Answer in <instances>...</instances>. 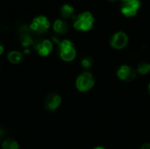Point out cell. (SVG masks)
Listing matches in <instances>:
<instances>
[{
	"label": "cell",
	"instance_id": "ac0fdd59",
	"mask_svg": "<svg viewBox=\"0 0 150 149\" xmlns=\"http://www.w3.org/2000/svg\"><path fill=\"white\" fill-rule=\"evenodd\" d=\"M94 149H105L104 148H101V147H98V148H95Z\"/></svg>",
	"mask_w": 150,
	"mask_h": 149
},
{
	"label": "cell",
	"instance_id": "4fadbf2b",
	"mask_svg": "<svg viewBox=\"0 0 150 149\" xmlns=\"http://www.w3.org/2000/svg\"><path fill=\"white\" fill-rule=\"evenodd\" d=\"M75 12V9L73 6H71L70 4H64L62 5V7L61 8V14L64 18H70Z\"/></svg>",
	"mask_w": 150,
	"mask_h": 149
},
{
	"label": "cell",
	"instance_id": "8992f818",
	"mask_svg": "<svg viewBox=\"0 0 150 149\" xmlns=\"http://www.w3.org/2000/svg\"><path fill=\"white\" fill-rule=\"evenodd\" d=\"M34 50L41 57L47 56L53 50V43L50 40H40L34 42L33 44Z\"/></svg>",
	"mask_w": 150,
	"mask_h": 149
},
{
	"label": "cell",
	"instance_id": "6da1fadb",
	"mask_svg": "<svg viewBox=\"0 0 150 149\" xmlns=\"http://www.w3.org/2000/svg\"><path fill=\"white\" fill-rule=\"evenodd\" d=\"M54 41L58 45V52L61 59L64 61H71L76 58V51L75 49L74 44L69 40H59L57 38L54 37Z\"/></svg>",
	"mask_w": 150,
	"mask_h": 149
},
{
	"label": "cell",
	"instance_id": "7c38bea8",
	"mask_svg": "<svg viewBox=\"0 0 150 149\" xmlns=\"http://www.w3.org/2000/svg\"><path fill=\"white\" fill-rule=\"evenodd\" d=\"M1 148L2 149H19V145L17 141L11 138H7L2 141Z\"/></svg>",
	"mask_w": 150,
	"mask_h": 149
},
{
	"label": "cell",
	"instance_id": "52a82bcc",
	"mask_svg": "<svg viewBox=\"0 0 150 149\" xmlns=\"http://www.w3.org/2000/svg\"><path fill=\"white\" fill-rule=\"evenodd\" d=\"M127 43H128V37L122 31H120L115 34H113V36L110 40V44L112 47L115 49H122L127 45Z\"/></svg>",
	"mask_w": 150,
	"mask_h": 149
},
{
	"label": "cell",
	"instance_id": "5bb4252c",
	"mask_svg": "<svg viewBox=\"0 0 150 149\" xmlns=\"http://www.w3.org/2000/svg\"><path fill=\"white\" fill-rule=\"evenodd\" d=\"M137 70L142 75H146L150 71V64L149 62H141L138 65Z\"/></svg>",
	"mask_w": 150,
	"mask_h": 149
},
{
	"label": "cell",
	"instance_id": "2e32d148",
	"mask_svg": "<svg viewBox=\"0 0 150 149\" xmlns=\"http://www.w3.org/2000/svg\"><path fill=\"white\" fill-rule=\"evenodd\" d=\"M141 149H150V143H145L142 146Z\"/></svg>",
	"mask_w": 150,
	"mask_h": 149
},
{
	"label": "cell",
	"instance_id": "7a4b0ae2",
	"mask_svg": "<svg viewBox=\"0 0 150 149\" xmlns=\"http://www.w3.org/2000/svg\"><path fill=\"white\" fill-rule=\"evenodd\" d=\"M94 24V17L91 11H83L76 16L74 20V27L78 31H90Z\"/></svg>",
	"mask_w": 150,
	"mask_h": 149
},
{
	"label": "cell",
	"instance_id": "ba28073f",
	"mask_svg": "<svg viewBox=\"0 0 150 149\" xmlns=\"http://www.w3.org/2000/svg\"><path fill=\"white\" fill-rule=\"evenodd\" d=\"M62 104V97L59 94L55 92L50 93L45 99L44 106L47 111H55Z\"/></svg>",
	"mask_w": 150,
	"mask_h": 149
},
{
	"label": "cell",
	"instance_id": "3957f363",
	"mask_svg": "<svg viewBox=\"0 0 150 149\" xmlns=\"http://www.w3.org/2000/svg\"><path fill=\"white\" fill-rule=\"evenodd\" d=\"M95 81L93 78V76L90 72H83L78 77L76 81V89L81 92H85L90 90L94 86Z\"/></svg>",
	"mask_w": 150,
	"mask_h": 149
},
{
	"label": "cell",
	"instance_id": "e0dca14e",
	"mask_svg": "<svg viewBox=\"0 0 150 149\" xmlns=\"http://www.w3.org/2000/svg\"><path fill=\"white\" fill-rule=\"evenodd\" d=\"M4 46L0 43V56L4 54Z\"/></svg>",
	"mask_w": 150,
	"mask_h": 149
},
{
	"label": "cell",
	"instance_id": "30bf717a",
	"mask_svg": "<svg viewBox=\"0 0 150 149\" xmlns=\"http://www.w3.org/2000/svg\"><path fill=\"white\" fill-rule=\"evenodd\" d=\"M7 59L11 64H19L24 60V54L18 50H12L7 54Z\"/></svg>",
	"mask_w": 150,
	"mask_h": 149
},
{
	"label": "cell",
	"instance_id": "d6986e66",
	"mask_svg": "<svg viewBox=\"0 0 150 149\" xmlns=\"http://www.w3.org/2000/svg\"><path fill=\"white\" fill-rule=\"evenodd\" d=\"M149 93H150V83H149Z\"/></svg>",
	"mask_w": 150,
	"mask_h": 149
},
{
	"label": "cell",
	"instance_id": "277c9868",
	"mask_svg": "<svg viewBox=\"0 0 150 149\" xmlns=\"http://www.w3.org/2000/svg\"><path fill=\"white\" fill-rule=\"evenodd\" d=\"M50 27V22L45 16H38L33 19L31 22L29 28L30 31L34 32L36 33H46Z\"/></svg>",
	"mask_w": 150,
	"mask_h": 149
},
{
	"label": "cell",
	"instance_id": "9c48e42d",
	"mask_svg": "<svg viewBox=\"0 0 150 149\" xmlns=\"http://www.w3.org/2000/svg\"><path fill=\"white\" fill-rule=\"evenodd\" d=\"M117 76L122 81L131 82L135 78L136 72L133 68H131L129 66H127V65H123L118 69Z\"/></svg>",
	"mask_w": 150,
	"mask_h": 149
},
{
	"label": "cell",
	"instance_id": "5b68a950",
	"mask_svg": "<svg viewBox=\"0 0 150 149\" xmlns=\"http://www.w3.org/2000/svg\"><path fill=\"white\" fill-rule=\"evenodd\" d=\"M120 2L121 13L127 18L135 16L141 7L140 0H120Z\"/></svg>",
	"mask_w": 150,
	"mask_h": 149
},
{
	"label": "cell",
	"instance_id": "8fae6325",
	"mask_svg": "<svg viewBox=\"0 0 150 149\" xmlns=\"http://www.w3.org/2000/svg\"><path fill=\"white\" fill-rule=\"evenodd\" d=\"M53 29L58 34H64L69 31V24L62 19H56L53 24Z\"/></svg>",
	"mask_w": 150,
	"mask_h": 149
},
{
	"label": "cell",
	"instance_id": "9a60e30c",
	"mask_svg": "<svg viewBox=\"0 0 150 149\" xmlns=\"http://www.w3.org/2000/svg\"><path fill=\"white\" fill-rule=\"evenodd\" d=\"M81 64L84 68H90L92 66V58L91 56H84L81 61Z\"/></svg>",
	"mask_w": 150,
	"mask_h": 149
},
{
	"label": "cell",
	"instance_id": "ffe728a7",
	"mask_svg": "<svg viewBox=\"0 0 150 149\" xmlns=\"http://www.w3.org/2000/svg\"><path fill=\"white\" fill-rule=\"evenodd\" d=\"M111 1H115V0H111Z\"/></svg>",
	"mask_w": 150,
	"mask_h": 149
}]
</instances>
